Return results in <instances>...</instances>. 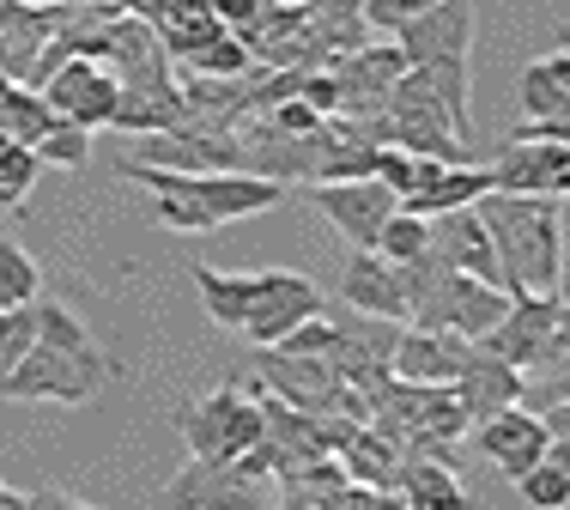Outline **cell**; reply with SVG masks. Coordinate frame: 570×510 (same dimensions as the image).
Returning <instances> with one entry per match:
<instances>
[{
	"instance_id": "6da1fadb",
	"label": "cell",
	"mask_w": 570,
	"mask_h": 510,
	"mask_svg": "<svg viewBox=\"0 0 570 510\" xmlns=\"http://www.w3.org/2000/svg\"><path fill=\"white\" fill-rule=\"evenodd\" d=\"M37 311V334L24 346V359L7 371L0 383V401H19V408H37V401H61V408H86L91 395H104V383L121 377V359L104 353V341L86 328L61 298H31Z\"/></svg>"
},
{
	"instance_id": "7a4b0ae2",
	"label": "cell",
	"mask_w": 570,
	"mask_h": 510,
	"mask_svg": "<svg viewBox=\"0 0 570 510\" xmlns=\"http://www.w3.org/2000/svg\"><path fill=\"white\" fill-rule=\"evenodd\" d=\"M498 244V267H504V292H559L564 267V213L552 195H510L485 189L473 200Z\"/></svg>"
},
{
	"instance_id": "3957f363",
	"label": "cell",
	"mask_w": 570,
	"mask_h": 510,
	"mask_svg": "<svg viewBox=\"0 0 570 510\" xmlns=\"http://www.w3.org/2000/svg\"><path fill=\"white\" fill-rule=\"evenodd\" d=\"M121 177L140 183L153 195H176L188 207H200L213 225L249 219V213H274L285 200V183L255 177V170H165V165H140V158H121Z\"/></svg>"
},
{
	"instance_id": "277c9868",
	"label": "cell",
	"mask_w": 570,
	"mask_h": 510,
	"mask_svg": "<svg viewBox=\"0 0 570 510\" xmlns=\"http://www.w3.org/2000/svg\"><path fill=\"white\" fill-rule=\"evenodd\" d=\"M165 510H243V504H274V468H267L262 444H249L243 455H230V462H200V455H188L183 468L158 487V499Z\"/></svg>"
},
{
	"instance_id": "5b68a950",
	"label": "cell",
	"mask_w": 570,
	"mask_h": 510,
	"mask_svg": "<svg viewBox=\"0 0 570 510\" xmlns=\"http://www.w3.org/2000/svg\"><path fill=\"white\" fill-rule=\"evenodd\" d=\"M170 420L183 432L188 455H200V462H230L249 444H262V401H255V389L243 395V383H219L213 395L176 408Z\"/></svg>"
},
{
	"instance_id": "8992f818",
	"label": "cell",
	"mask_w": 570,
	"mask_h": 510,
	"mask_svg": "<svg viewBox=\"0 0 570 510\" xmlns=\"http://www.w3.org/2000/svg\"><path fill=\"white\" fill-rule=\"evenodd\" d=\"M322 304L328 298H322V286L309 274H297V267H262L255 274V304L243 316V334H249V346H274L304 316H316Z\"/></svg>"
},
{
	"instance_id": "52a82bcc",
	"label": "cell",
	"mask_w": 570,
	"mask_h": 510,
	"mask_svg": "<svg viewBox=\"0 0 570 510\" xmlns=\"http://www.w3.org/2000/svg\"><path fill=\"white\" fill-rule=\"evenodd\" d=\"M37 91H43V104L56 116H67V122H86V128H110L116 122L121 86L98 56H61V67H49Z\"/></svg>"
},
{
	"instance_id": "ba28073f",
	"label": "cell",
	"mask_w": 570,
	"mask_h": 510,
	"mask_svg": "<svg viewBox=\"0 0 570 510\" xmlns=\"http://www.w3.org/2000/svg\"><path fill=\"white\" fill-rule=\"evenodd\" d=\"M304 195L316 200V207H322V219H328V225L346 237L352 249H376V232H383V219L401 207V195L389 189V183H376V177L309 183Z\"/></svg>"
},
{
	"instance_id": "9c48e42d",
	"label": "cell",
	"mask_w": 570,
	"mask_h": 510,
	"mask_svg": "<svg viewBox=\"0 0 570 510\" xmlns=\"http://www.w3.org/2000/svg\"><path fill=\"white\" fill-rule=\"evenodd\" d=\"M485 170H492V189L570 200V146H559V140H540V134H510Z\"/></svg>"
},
{
	"instance_id": "30bf717a",
	"label": "cell",
	"mask_w": 570,
	"mask_h": 510,
	"mask_svg": "<svg viewBox=\"0 0 570 510\" xmlns=\"http://www.w3.org/2000/svg\"><path fill=\"white\" fill-rule=\"evenodd\" d=\"M468 432H473V444L485 450V462H492L504 480H522L528 468L547 455V444H552L547 420H540L534 408H522V401H510V408H498V413H485V420H473Z\"/></svg>"
},
{
	"instance_id": "8fae6325",
	"label": "cell",
	"mask_w": 570,
	"mask_h": 510,
	"mask_svg": "<svg viewBox=\"0 0 570 510\" xmlns=\"http://www.w3.org/2000/svg\"><path fill=\"white\" fill-rule=\"evenodd\" d=\"M552 328H559V292H510V311L492 322V334H480L498 359H510L515 371H528L547 353Z\"/></svg>"
},
{
	"instance_id": "7c38bea8",
	"label": "cell",
	"mask_w": 570,
	"mask_h": 510,
	"mask_svg": "<svg viewBox=\"0 0 570 510\" xmlns=\"http://www.w3.org/2000/svg\"><path fill=\"white\" fill-rule=\"evenodd\" d=\"M128 158L165 170H243V140L207 128H165V134H140V146Z\"/></svg>"
},
{
	"instance_id": "4fadbf2b",
	"label": "cell",
	"mask_w": 570,
	"mask_h": 510,
	"mask_svg": "<svg viewBox=\"0 0 570 510\" xmlns=\"http://www.w3.org/2000/svg\"><path fill=\"white\" fill-rule=\"evenodd\" d=\"M389 37L401 43L406 67L413 61H443V56H468L473 49V7L468 0H438V7L401 19Z\"/></svg>"
},
{
	"instance_id": "5bb4252c",
	"label": "cell",
	"mask_w": 570,
	"mask_h": 510,
	"mask_svg": "<svg viewBox=\"0 0 570 510\" xmlns=\"http://www.w3.org/2000/svg\"><path fill=\"white\" fill-rule=\"evenodd\" d=\"M468 334L455 328H419V322H401L395 353H389V371L406 383H455V371L468 365Z\"/></svg>"
},
{
	"instance_id": "9a60e30c",
	"label": "cell",
	"mask_w": 570,
	"mask_h": 510,
	"mask_svg": "<svg viewBox=\"0 0 570 510\" xmlns=\"http://www.w3.org/2000/svg\"><path fill=\"white\" fill-rule=\"evenodd\" d=\"M341 304H352V311H371V316L406 322L401 267L389 262L383 249H352V255H346V274H341Z\"/></svg>"
},
{
	"instance_id": "2e32d148",
	"label": "cell",
	"mask_w": 570,
	"mask_h": 510,
	"mask_svg": "<svg viewBox=\"0 0 570 510\" xmlns=\"http://www.w3.org/2000/svg\"><path fill=\"white\" fill-rule=\"evenodd\" d=\"M431 244L450 255V267H461V274H480V279H498V286H504L498 244H492V232H485V219H480L473 207L431 213Z\"/></svg>"
},
{
	"instance_id": "e0dca14e",
	"label": "cell",
	"mask_w": 570,
	"mask_h": 510,
	"mask_svg": "<svg viewBox=\"0 0 570 510\" xmlns=\"http://www.w3.org/2000/svg\"><path fill=\"white\" fill-rule=\"evenodd\" d=\"M455 395H461V408H468V420H485V413H498V408H510L515 395H522V371L510 365V359H498L485 341H473L468 346V365L455 371Z\"/></svg>"
},
{
	"instance_id": "ac0fdd59",
	"label": "cell",
	"mask_w": 570,
	"mask_h": 510,
	"mask_svg": "<svg viewBox=\"0 0 570 510\" xmlns=\"http://www.w3.org/2000/svg\"><path fill=\"white\" fill-rule=\"evenodd\" d=\"M49 37H56V12L49 7H37V0H0V67H7V79L31 86V67Z\"/></svg>"
},
{
	"instance_id": "d6986e66",
	"label": "cell",
	"mask_w": 570,
	"mask_h": 510,
	"mask_svg": "<svg viewBox=\"0 0 570 510\" xmlns=\"http://www.w3.org/2000/svg\"><path fill=\"white\" fill-rule=\"evenodd\" d=\"M395 499H401L406 510H461V504H473L450 455H413V450L401 455Z\"/></svg>"
},
{
	"instance_id": "ffe728a7",
	"label": "cell",
	"mask_w": 570,
	"mask_h": 510,
	"mask_svg": "<svg viewBox=\"0 0 570 510\" xmlns=\"http://www.w3.org/2000/svg\"><path fill=\"white\" fill-rule=\"evenodd\" d=\"M304 7V31L322 56H346V49L371 43V19H364V0H297Z\"/></svg>"
},
{
	"instance_id": "44dd1931",
	"label": "cell",
	"mask_w": 570,
	"mask_h": 510,
	"mask_svg": "<svg viewBox=\"0 0 570 510\" xmlns=\"http://www.w3.org/2000/svg\"><path fill=\"white\" fill-rule=\"evenodd\" d=\"M153 24H158V37H165L170 61H188L200 43H213V37L225 31V19H219V0H165Z\"/></svg>"
},
{
	"instance_id": "7402d4cb",
	"label": "cell",
	"mask_w": 570,
	"mask_h": 510,
	"mask_svg": "<svg viewBox=\"0 0 570 510\" xmlns=\"http://www.w3.org/2000/svg\"><path fill=\"white\" fill-rule=\"evenodd\" d=\"M334 455H341V468H346L352 480L395 492V474H401V444H395V438H383L371 420H364L358 432H352V438H346V444L334 450Z\"/></svg>"
},
{
	"instance_id": "603a6c76",
	"label": "cell",
	"mask_w": 570,
	"mask_h": 510,
	"mask_svg": "<svg viewBox=\"0 0 570 510\" xmlns=\"http://www.w3.org/2000/svg\"><path fill=\"white\" fill-rule=\"evenodd\" d=\"M522 110L528 116H570V49H552V56L528 61Z\"/></svg>"
},
{
	"instance_id": "cb8c5ba5",
	"label": "cell",
	"mask_w": 570,
	"mask_h": 510,
	"mask_svg": "<svg viewBox=\"0 0 570 510\" xmlns=\"http://www.w3.org/2000/svg\"><path fill=\"white\" fill-rule=\"evenodd\" d=\"M195 286H200V304L219 328H243L255 304V274H219V267H195Z\"/></svg>"
},
{
	"instance_id": "d4e9b609",
	"label": "cell",
	"mask_w": 570,
	"mask_h": 510,
	"mask_svg": "<svg viewBox=\"0 0 570 510\" xmlns=\"http://www.w3.org/2000/svg\"><path fill=\"white\" fill-rule=\"evenodd\" d=\"M56 122V110L43 104V91L37 86H24V79H12L7 91H0V134L7 140H24V146H37L43 140V128Z\"/></svg>"
},
{
	"instance_id": "484cf974",
	"label": "cell",
	"mask_w": 570,
	"mask_h": 510,
	"mask_svg": "<svg viewBox=\"0 0 570 510\" xmlns=\"http://www.w3.org/2000/svg\"><path fill=\"white\" fill-rule=\"evenodd\" d=\"M37 170H43L37 146H24V140L0 146V213H19L24 207V195L37 189Z\"/></svg>"
},
{
	"instance_id": "4316f807",
	"label": "cell",
	"mask_w": 570,
	"mask_h": 510,
	"mask_svg": "<svg viewBox=\"0 0 570 510\" xmlns=\"http://www.w3.org/2000/svg\"><path fill=\"white\" fill-rule=\"evenodd\" d=\"M37 292H43V274H37V262L24 255V244L0 237V311H19V304L37 298Z\"/></svg>"
},
{
	"instance_id": "83f0119b",
	"label": "cell",
	"mask_w": 570,
	"mask_h": 510,
	"mask_svg": "<svg viewBox=\"0 0 570 510\" xmlns=\"http://www.w3.org/2000/svg\"><path fill=\"white\" fill-rule=\"evenodd\" d=\"M91 134L98 128L56 116V122L43 128V140H37V158H43V165H61V170H79V165H91Z\"/></svg>"
},
{
	"instance_id": "f1b7e54d",
	"label": "cell",
	"mask_w": 570,
	"mask_h": 510,
	"mask_svg": "<svg viewBox=\"0 0 570 510\" xmlns=\"http://www.w3.org/2000/svg\"><path fill=\"white\" fill-rule=\"evenodd\" d=\"M425 244H431V219H425V213H413V207H395L383 219V232H376V249H383L389 262H413Z\"/></svg>"
},
{
	"instance_id": "f546056e",
	"label": "cell",
	"mask_w": 570,
	"mask_h": 510,
	"mask_svg": "<svg viewBox=\"0 0 570 510\" xmlns=\"http://www.w3.org/2000/svg\"><path fill=\"white\" fill-rule=\"evenodd\" d=\"M515 492H522V504H534V510H559V504H570V474L559 462H547V455H540L534 468H528L522 480H510Z\"/></svg>"
},
{
	"instance_id": "4dcf8cb0",
	"label": "cell",
	"mask_w": 570,
	"mask_h": 510,
	"mask_svg": "<svg viewBox=\"0 0 570 510\" xmlns=\"http://www.w3.org/2000/svg\"><path fill=\"white\" fill-rule=\"evenodd\" d=\"M183 67H195V73H249L255 56H249V49H243L230 31H219L213 43H200V49H195V56H188Z\"/></svg>"
},
{
	"instance_id": "1f68e13d",
	"label": "cell",
	"mask_w": 570,
	"mask_h": 510,
	"mask_svg": "<svg viewBox=\"0 0 570 510\" xmlns=\"http://www.w3.org/2000/svg\"><path fill=\"white\" fill-rule=\"evenodd\" d=\"M31 334H37V311H31V304H19V311H0V383H7V371L24 359Z\"/></svg>"
},
{
	"instance_id": "d6a6232c",
	"label": "cell",
	"mask_w": 570,
	"mask_h": 510,
	"mask_svg": "<svg viewBox=\"0 0 570 510\" xmlns=\"http://www.w3.org/2000/svg\"><path fill=\"white\" fill-rule=\"evenodd\" d=\"M425 7H438V0H364V19H371V31H395L401 19H413Z\"/></svg>"
},
{
	"instance_id": "836d02e7",
	"label": "cell",
	"mask_w": 570,
	"mask_h": 510,
	"mask_svg": "<svg viewBox=\"0 0 570 510\" xmlns=\"http://www.w3.org/2000/svg\"><path fill=\"white\" fill-rule=\"evenodd\" d=\"M86 499H73V492H56V487H43V492H19V510H79Z\"/></svg>"
},
{
	"instance_id": "e575fe53",
	"label": "cell",
	"mask_w": 570,
	"mask_h": 510,
	"mask_svg": "<svg viewBox=\"0 0 570 510\" xmlns=\"http://www.w3.org/2000/svg\"><path fill=\"white\" fill-rule=\"evenodd\" d=\"M515 134H540V140H559V146H570V116H528Z\"/></svg>"
},
{
	"instance_id": "d590c367",
	"label": "cell",
	"mask_w": 570,
	"mask_h": 510,
	"mask_svg": "<svg viewBox=\"0 0 570 510\" xmlns=\"http://www.w3.org/2000/svg\"><path fill=\"white\" fill-rule=\"evenodd\" d=\"M547 462H559L564 474H570V432H559V438H552V444H547Z\"/></svg>"
},
{
	"instance_id": "8d00e7d4",
	"label": "cell",
	"mask_w": 570,
	"mask_h": 510,
	"mask_svg": "<svg viewBox=\"0 0 570 510\" xmlns=\"http://www.w3.org/2000/svg\"><path fill=\"white\" fill-rule=\"evenodd\" d=\"M121 12H140V19H158V7H165V0H116Z\"/></svg>"
},
{
	"instance_id": "74e56055",
	"label": "cell",
	"mask_w": 570,
	"mask_h": 510,
	"mask_svg": "<svg viewBox=\"0 0 570 510\" xmlns=\"http://www.w3.org/2000/svg\"><path fill=\"white\" fill-rule=\"evenodd\" d=\"M0 510H19V492H12L7 480H0Z\"/></svg>"
},
{
	"instance_id": "f35d334b",
	"label": "cell",
	"mask_w": 570,
	"mask_h": 510,
	"mask_svg": "<svg viewBox=\"0 0 570 510\" xmlns=\"http://www.w3.org/2000/svg\"><path fill=\"white\" fill-rule=\"evenodd\" d=\"M559 298L570 304V255H564V267H559Z\"/></svg>"
},
{
	"instance_id": "ab89813d",
	"label": "cell",
	"mask_w": 570,
	"mask_h": 510,
	"mask_svg": "<svg viewBox=\"0 0 570 510\" xmlns=\"http://www.w3.org/2000/svg\"><path fill=\"white\" fill-rule=\"evenodd\" d=\"M0 146H7V134H0Z\"/></svg>"
},
{
	"instance_id": "60d3db41",
	"label": "cell",
	"mask_w": 570,
	"mask_h": 510,
	"mask_svg": "<svg viewBox=\"0 0 570 510\" xmlns=\"http://www.w3.org/2000/svg\"><path fill=\"white\" fill-rule=\"evenodd\" d=\"M292 7H297V0H292Z\"/></svg>"
}]
</instances>
